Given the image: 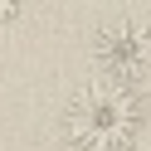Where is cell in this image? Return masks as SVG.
<instances>
[{
	"mask_svg": "<svg viewBox=\"0 0 151 151\" xmlns=\"http://www.w3.org/2000/svg\"><path fill=\"white\" fill-rule=\"evenodd\" d=\"M20 15H24V0H0V29H10Z\"/></svg>",
	"mask_w": 151,
	"mask_h": 151,
	"instance_id": "3957f363",
	"label": "cell"
},
{
	"mask_svg": "<svg viewBox=\"0 0 151 151\" xmlns=\"http://www.w3.org/2000/svg\"><path fill=\"white\" fill-rule=\"evenodd\" d=\"M93 63L112 83H146L151 78V24L107 20L93 34Z\"/></svg>",
	"mask_w": 151,
	"mask_h": 151,
	"instance_id": "7a4b0ae2",
	"label": "cell"
},
{
	"mask_svg": "<svg viewBox=\"0 0 151 151\" xmlns=\"http://www.w3.org/2000/svg\"><path fill=\"white\" fill-rule=\"evenodd\" d=\"M146 127V102L137 83L98 78L78 88L59 112V137L68 151H132Z\"/></svg>",
	"mask_w": 151,
	"mask_h": 151,
	"instance_id": "6da1fadb",
	"label": "cell"
}]
</instances>
